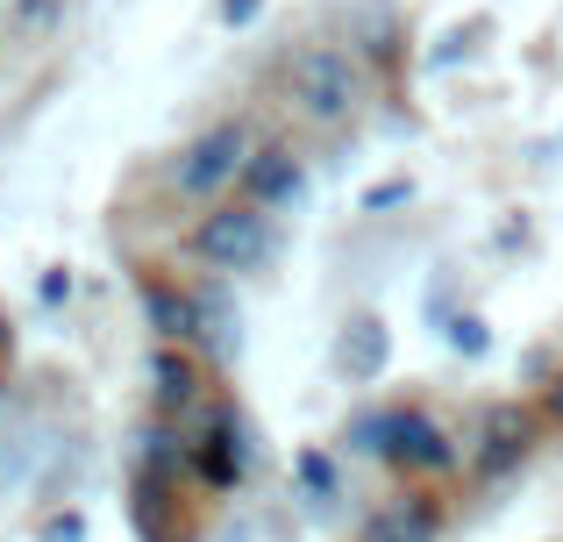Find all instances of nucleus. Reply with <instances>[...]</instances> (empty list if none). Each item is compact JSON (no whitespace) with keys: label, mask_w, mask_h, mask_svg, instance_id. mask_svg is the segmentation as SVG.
I'll use <instances>...</instances> for the list:
<instances>
[{"label":"nucleus","mask_w":563,"mask_h":542,"mask_svg":"<svg viewBox=\"0 0 563 542\" xmlns=\"http://www.w3.org/2000/svg\"><path fill=\"white\" fill-rule=\"evenodd\" d=\"M200 257L207 265H221V272H243V265H257L264 251H272V222H264V208H221V214H207L200 222Z\"/></svg>","instance_id":"obj_1"},{"label":"nucleus","mask_w":563,"mask_h":542,"mask_svg":"<svg viewBox=\"0 0 563 542\" xmlns=\"http://www.w3.org/2000/svg\"><path fill=\"white\" fill-rule=\"evenodd\" d=\"M235 172H250V157H243V129H207L200 143L186 151V165H179V193H214V186H229Z\"/></svg>","instance_id":"obj_2"},{"label":"nucleus","mask_w":563,"mask_h":542,"mask_svg":"<svg viewBox=\"0 0 563 542\" xmlns=\"http://www.w3.org/2000/svg\"><path fill=\"white\" fill-rule=\"evenodd\" d=\"M292 86H300L307 114H321V122H335V114L357 100V79H350V57H343V51H314V57H300Z\"/></svg>","instance_id":"obj_3"},{"label":"nucleus","mask_w":563,"mask_h":542,"mask_svg":"<svg viewBox=\"0 0 563 542\" xmlns=\"http://www.w3.org/2000/svg\"><path fill=\"white\" fill-rule=\"evenodd\" d=\"M385 435H393V457L399 464H413V472H442V464H450V443H442V429L435 421H421V414H393L385 421Z\"/></svg>","instance_id":"obj_4"},{"label":"nucleus","mask_w":563,"mask_h":542,"mask_svg":"<svg viewBox=\"0 0 563 542\" xmlns=\"http://www.w3.org/2000/svg\"><path fill=\"white\" fill-rule=\"evenodd\" d=\"M243 186H250V208H257V200L292 193V186H300V172H292L286 151H257V157H250V172H243Z\"/></svg>","instance_id":"obj_5"},{"label":"nucleus","mask_w":563,"mask_h":542,"mask_svg":"<svg viewBox=\"0 0 563 542\" xmlns=\"http://www.w3.org/2000/svg\"><path fill=\"white\" fill-rule=\"evenodd\" d=\"M435 535V507H393V515H378L372 529H364V542H428Z\"/></svg>","instance_id":"obj_6"},{"label":"nucleus","mask_w":563,"mask_h":542,"mask_svg":"<svg viewBox=\"0 0 563 542\" xmlns=\"http://www.w3.org/2000/svg\"><path fill=\"white\" fill-rule=\"evenodd\" d=\"M521 443H528V421L521 414H493V450H485V472H499V464H507Z\"/></svg>","instance_id":"obj_7"},{"label":"nucleus","mask_w":563,"mask_h":542,"mask_svg":"<svg viewBox=\"0 0 563 542\" xmlns=\"http://www.w3.org/2000/svg\"><path fill=\"white\" fill-rule=\"evenodd\" d=\"M157 392H165L172 407H186V400H192V364H179V357H165V364H157Z\"/></svg>","instance_id":"obj_8"},{"label":"nucleus","mask_w":563,"mask_h":542,"mask_svg":"<svg viewBox=\"0 0 563 542\" xmlns=\"http://www.w3.org/2000/svg\"><path fill=\"white\" fill-rule=\"evenodd\" d=\"M378 350H385V335L372 329V321H364V329H357V357H350V364H357V372H372V364H378Z\"/></svg>","instance_id":"obj_9"},{"label":"nucleus","mask_w":563,"mask_h":542,"mask_svg":"<svg viewBox=\"0 0 563 542\" xmlns=\"http://www.w3.org/2000/svg\"><path fill=\"white\" fill-rule=\"evenodd\" d=\"M550 407H556V414H563V378H556V392H550Z\"/></svg>","instance_id":"obj_10"},{"label":"nucleus","mask_w":563,"mask_h":542,"mask_svg":"<svg viewBox=\"0 0 563 542\" xmlns=\"http://www.w3.org/2000/svg\"><path fill=\"white\" fill-rule=\"evenodd\" d=\"M0 343H8V329H0Z\"/></svg>","instance_id":"obj_11"}]
</instances>
